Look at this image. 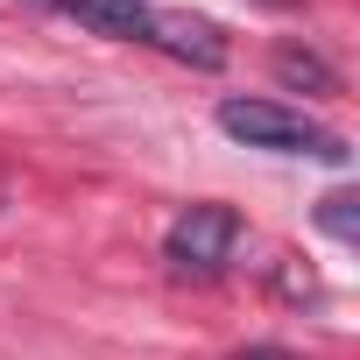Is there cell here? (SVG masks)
I'll list each match as a JSON object with an SVG mask.
<instances>
[{"label":"cell","mask_w":360,"mask_h":360,"mask_svg":"<svg viewBox=\"0 0 360 360\" xmlns=\"http://www.w3.org/2000/svg\"><path fill=\"white\" fill-rule=\"evenodd\" d=\"M276 78L290 85V92H339V71L318 57V50H276Z\"/></svg>","instance_id":"5"},{"label":"cell","mask_w":360,"mask_h":360,"mask_svg":"<svg viewBox=\"0 0 360 360\" xmlns=\"http://www.w3.org/2000/svg\"><path fill=\"white\" fill-rule=\"evenodd\" d=\"M233 360H297V353H290V346H240Z\"/></svg>","instance_id":"7"},{"label":"cell","mask_w":360,"mask_h":360,"mask_svg":"<svg viewBox=\"0 0 360 360\" xmlns=\"http://www.w3.org/2000/svg\"><path fill=\"white\" fill-rule=\"evenodd\" d=\"M148 43L169 50L176 64H191V71H219V64H226V36H219L205 15H169V8H155Z\"/></svg>","instance_id":"3"},{"label":"cell","mask_w":360,"mask_h":360,"mask_svg":"<svg viewBox=\"0 0 360 360\" xmlns=\"http://www.w3.org/2000/svg\"><path fill=\"white\" fill-rule=\"evenodd\" d=\"M240 240H248V219L233 212V205H184L169 219V233H162V262L176 269V276H198V283H212V276H226V262L240 255Z\"/></svg>","instance_id":"2"},{"label":"cell","mask_w":360,"mask_h":360,"mask_svg":"<svg viewBox=\"0 0 360 360\" xmlns=\"http://www.w3.org/2000/svg\"><path fill=\"white\" fill-rule=\"evenodd\" d=\"M57 8L78 15L92 36H113V43H148V22H155L148 0H57Z\"/></svg>","instance_id":"4"},{"label":"cell","mask_w":360,"mask_h":360,"mask_svg":"<svg viewBox=\"0 0 360 360\" xmlns=\"http://www.w3.org/2000/svg\"><path fill=\"white\" fill-rule=\"evenodd\" d=\"M219 127H226L233 141H248V148H269V155H318V162H332V169L353 162V148H346L325 120H311V113H297V106H276V99H219Z\"/></svg>","instance_id":"1"},{"label":"cell","mask_w":360,"mask_h":360,"mask_svg":"<svg viewBox=\"0 0 360 360\" xmlns=\"http://www.w3.org/2000/svg\"><path fill=\"white\" fill-rule=\"evenodd\" d=\"M262 8H304V0H262Z\"/></svg>","instance_id":"8"},{"label":"cell","mask_w":360,"mask_h":360,"mask_svg":"<svg viewBox=\"0 0 360 360\" xmlns=\"http://www.w3.org/2000/svg\"><path fill=\"white\" fill-rule=\"evenodd\" d=\"M353 205H360L353 191H325V198H318V226H325L332 240H360V212H353Z\"/></svg>","instance_id":"6"}]
</instances>
